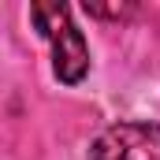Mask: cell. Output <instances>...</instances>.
Wrapping results in <instances>:
<instances>
[{"label": "cell", "mask_w": 160, "mask_h": 160, "mask_svg": "<svg viewBox=\"0 0 160 160\" xmlns=\"http://www.w3.org/2000/svg\"><path fill=\"white\" fill-rule=\"evenodd\" d=\"M30 19L38 26V34L52 45V67H56V78L75 86L86 78L89 71V48L82 30L71 22V11L63 4H30Z\"/></svg>", "instance_id": "6da1fadb"}, {"label": "cell", "mask_w": 160, "mask_h": 160, "mask_svg": "<svg viewBox=\"0 0 160 160\" xmlns=\"http://www.w3.org/2000/svg\"><path fill=\"white\" fill-rule=\"evenodd\" d=\"M86 11L89 15H101V19H123V15H130L134 8L127 4V8H119V4H112V8H101V4H86Z\"/></svg>", "instance_id": "3957f363"}, {"label": "cell", "mask_w": 160, "mask_h": 160, "mask_svg": "<svg viewBox=\"0 0 160 160\" xmlns=\"http://www.w3.org/2000/svg\"><path fill=\"white\" fill-rule=\"evenodd\" d=\"M89 160H160V123H116L101 130Z\"/></svg>", "instance_id": "7a4b0ae2"}]
</instances>
